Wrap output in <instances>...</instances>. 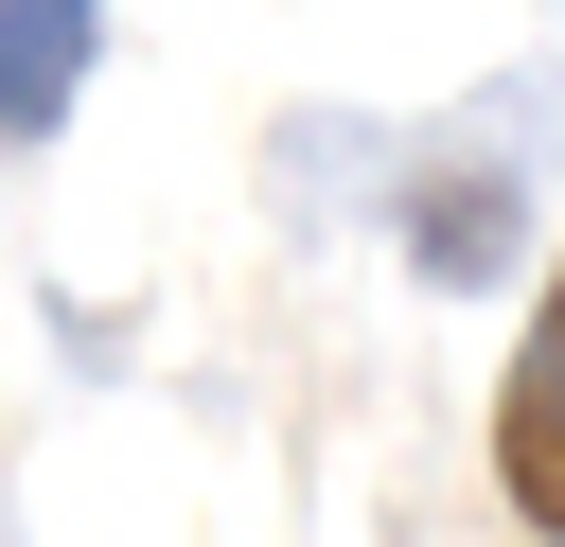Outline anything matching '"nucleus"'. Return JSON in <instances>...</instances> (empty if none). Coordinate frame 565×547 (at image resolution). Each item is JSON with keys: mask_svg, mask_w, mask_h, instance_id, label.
<instances>
[{"mask_svg": "<svg viewBox=\"0 0 565 547\" xmlns=\"http://www.w3.org/2000/svg\"><path fill=\"white\" fill-rule=\"evenodd\" d=\"M494 494L565 547V265H547V300H530V335L494 371Z\"/></svg>", "mask_w": 565, "mask_h": 547, "instance_id": "1", "label": "nucleus"}, {"mask_svg": "<svg viewBox=\"0 0 565 547\" xmlns=\"http://www.w3.org/2000/svg\"><path fill=\"white\" fill-rule=\"evenodd\" d=\"M88 35H106V0H0V141H53L71 124Z\"/></svg>", "mask_w": 565, "mask_h": 547, "instance_id": "2", "label": "nucleus"}, {"mask_svg": "<svg viewBox=\"0 0 565 547\" xmlns=\"http://www.w3.org/2000/svg\"><path fill=\"white\" fill-rule=\"evenodd\" d=\"M406 247H424V282H494L512 194H494V176H459V194H424V229H406Z\"/></svg>", "mask_w": 565, "mask_h": 547, "instance_id": "3", "label": "nucleus"}]
</instances>
